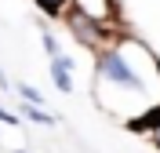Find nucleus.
<instances>
[{"instance_id": "obj_1", "label": "nucleus", "mask_w": 160, "mask_h": 153, "mask_svg": "<svg viewBox=\"0 0 160 153\" xmlns=\"http://www.w3.org/2000/svg\"><path fill=\"white\" fill-rule=\"evenodd\" d=\"M124 37L117 44H109L106 51L95 55V69H98V80L113 84V88H124V91H135V95H146V80H142L138 66L128 59V48H124Z\"/></svg>"}, {"instance_id": "obj_2", "label": "nucleus", "mask_w": 160, "mask_h": 153, "mask_svg": "<svg viewBox=\"0 0 160 153\" xmlns=\"http://www.w3.org/2000/svg\"><path fill=\"white\" fill-rule=\"evenodd\" d=\"M62 22H66V29H69V37L80 44L84 51H91V55H98V51H106L109 44H117L120 37H124V29H113V26H102V22H91L88 15H80V11H66L62 15Z\"/></svg>"}, {"instance_id": "obj_3", "label": "nucleus", "mask_w": 160, "mask_h": 153, "mask_svg": "<svg viewBox=\"0 0 160 153\" xmlns=\"http://www.w3.org/2000/svg\"><path fill=\"white\" fill-rule=\"evenodd\" d=\"M73 11L88 15L91 22H102V26H113V29H124V18H120V4L117 0H73Z\"/></svg>"}, {"instance_id": "obj_4", "label": "nucleus", "mask_w": 160, "mask_h": 153, "mask_svg": "<svg viewBox=\"0 0 160 153\" xmlns=\"http://www.w3.org/2000/svg\"><path fill=\"white\" fill-rule=\"evenodd\" d=\"M73 69H77V62L69 59V55H58V59H51V66H48V73H51V84L58 88L62 95H73Z\"/></svg>"}, {"instance_id": "obj_5", "label": "nucleus", "mask_w": 160, "mask_h": 153, "mask_svg": "<svg viewBox=\"0 0 160 153\" xmlns=\"http://www.w3.org/2000/svg\"><path fill=\"white\" fill-rule=\"evenodd\" d=\"M18 113L26 117V120H33V124H40V128H51L55 124V117H51L44 106H33V102H18Z\"/></svg>"}, {"instance_id": "obj_6", "label": "nucleus", "mask_w": 160, "mask_h": 153, "mask_svg": "<svg viewBox=\"0 0 160 153\" xmlns=\"http://www.w3.org/2000/svg\"><path fill=\"white\" fill-rule=\"evenodd\" d=\"M33 4H37L40 15H48V18H62V15L69 11L73 0H33Z\"/></svg>"}, {"instance_id": "obj_7", "label": "nucleus", "mask_w": 160, "mask_h": 153, "mask_svg": "<svg viewBox=\"0 0 160 153\" xmlns=\"http://www.w3.org/2000/svg\"><path fill=\"white\" fill-rule=\"evenodd\" d=\"M15 91H18V99H26V102H33V106H44V95L33 88V84H26V80H18L15 84Z\"/></svg>"}, {"instance_id": "obj_8", "label": "nucleus", "mask_w": 160, "mask_h": 153, "mask_svg": "<svg viewBox=\"0 0 160 153\" xmlns=\"http://www.w3.org/2000/svg\"><path fill=\"white\" fill-rule=\"evenodd\" d=\"M40 44H44V55H48V59H58V55H62L58 40H55V37H51L48 29H44V37H40Z\"/></svg>"}, {"instance_id": "obj_9", "label": "nucleus", "mask_w": 160, "mask_h": 153, "mask_svg": "<svg viewBox=\"0 0 160 153\" xmlns=\"http://www.w3.org/2000/svg\"><path fill=\"white\" fill-rule=\"evenodd\" d=\"M146 131H149V139H153V146H157V150H160V110L153 113V120H149V128H146Z\"/></svg>"}, {"instance_id": "obj_10", "label": "nucleus", "mask_w": 160, "mask_h": 153, "mask_svg": "<svg viewBox=\"0 0 160 153\" xmlns=\"http://www.w3.org/2000/svg\"><path fill=\"white\" fill-rule=\"evenodd\" d=\"M0 124H8V128H18V113H8V110H0Z\"/></svg>"}, {"instance_id": "obj_11", "label": "nucleus", "mask_w": 160, "mask_h": 153, "mask_svg": "<svg viewBox=\"0 0 160 153\" xmlns=\"http://www.w3.org/2000/svg\"><path fill=\"white\" fill-rule=\"evenodd\" d=\"M0 88H4V91L11 88V80H8V73H4V69H0Z\"/></svg>"}, {"instance_id": "obj_12", "label": "nucleus", "mask_w": 160, "mask_h": 153, "mask_svg": "<svg viewBox=\"0 0 160 153\" xmlns=\"http://www.w3.org/2000/svg\"><path fill=\"white\" fill-rule=\"evenodd\" d=\"M18 153H26V150H18Z\"/></svg>"}]
</instances>
